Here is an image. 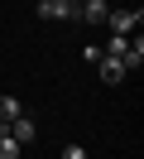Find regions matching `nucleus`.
<instances>
[{
    "label": "nucleus",
    "mask_w": 144,
    "mask_h": 159,
    "mask_svg": "<svg viewBox=\"0 0 144 159\" xmlns=\"http://www.w3.org/2000/svg\"><path fill=\"white\" fill-rule=\"evenodd\" d=\"M106 15H111L106 0H82L77 5V20H86V24H106Z\"/></svg>",
    "instance_id": "7ed1b4c3"
},
{
    "label": "nucleus",
    "mask_w": 144,
    "mask_h": 159,
    "mask_svg": "<svg viewBox=\"0 0 144 159\" xmlns=\"http://www.w3.org/2000/svg\"><path fill=\"white\" fill-rule=\"evenodd\" d=\"M10 140H15V145H29V140H34L38 135V130H34V120H29V116H15V120H10Z\"/></svg>",
    "instance_id": "20e7f679"
},
{
    "label": "nucleus",
    "mask_w": 144,
    "mask_h": 159,
    "mask_svg": "<svg viewBox=\"0 0 144 159\" xmlns=\"http://www.w3.org/2000/svg\"><path fill=\"white\" fill-rule=\"evenodd\" d=\"M96 68H101V82H125V77H130L125 63H120V58H106V53L96 58Z\"/></svg>",
    "instance_id": "39448f33"
},
{
    "label": "nucleus",
    "mask_w": 144,
    "mask_h": 159,
    "mask_svg": "<svg viewBox=\"0 0 144 159\" xmlns=\"http://www.w3.org/2000/svg\"><path fill=\"white\" fill-rule=\"evenodd\" d=\"M125 72H134V68H139V63H144V39H130V48H125Z\"/></svg>",
    "instance_id": "423d86ee"
},
{
    "label": "nucleus",
    "mask_w": 144,
    "mask_h": 159,
    "mask_svg": "<svg viewBox=\"0 0 144 159\" xmlns=\"http://www.w3.org/2000/svg\"><path fill=\"white\" fill-rule=\"evenodd\" d=\"M15 116H24V111H19V97H0V120H15Z\"/></svg>",
    "instance_id": "0eeeda50"
},
{
    "label": "nucleus",
    "mask_w": 144,
    "mask_h": 159,
    "mask_svg": "<svg viewBox=\"0 0 144 159\" xmlns=\"http://www.w3.org/2000/svg\"><path fill=\"white\" fill-rule=\"evenodd\" d=\"M63 159H86V149H82V145H67V149H63Z\"/></svg>",
    "instance_id": "6e6552de"
},
{
    "label": "nucleus",
    "mask_w": 144,
    "mask_h": 159,
    "mask_svg": "<svg viewBox=\"0 0 144 159\" xmlns=\"http://www.w3.org/2000/svg\"><path fill=\"white\" fill-rule=\"evenodd\" d=\"M38 20H48V24L77 20V5H63V0H38Z\"/></svg>",
    "instance_id": "f03ea898"
},
{
    "label": "nucleus",
    "mask_w": 144,
    "mask_h": 159,
    "mask_svg": "<svg viewBox=\"0 0 144 159\" xmlns=\"http://www.w3.org/2000/svg\"><path fill=\"white\" fill-rule=\"evenodd\" d=\"M139 20H144V10H139V5H130V10H111V15H106V24H111V34H115V39H130V34L139 29Z\"/></svg>",
    "instance_id": "f257e3e1"
},
{
    "label": "nucleus",
    "mask_w": 144,
    "mask_h": 159,
    "mask_svg": "<svg viewBox=\"0 0 144 159\" xmlns=\"http://www.w3.org/2000/svg\"><path fill=\"white\" fill-rule=\"evenodd\" d=\"M63 5H82V0H63Z\"/></svg>",
    "instance_id": "1a4fd4ad"
}]
</instances>
